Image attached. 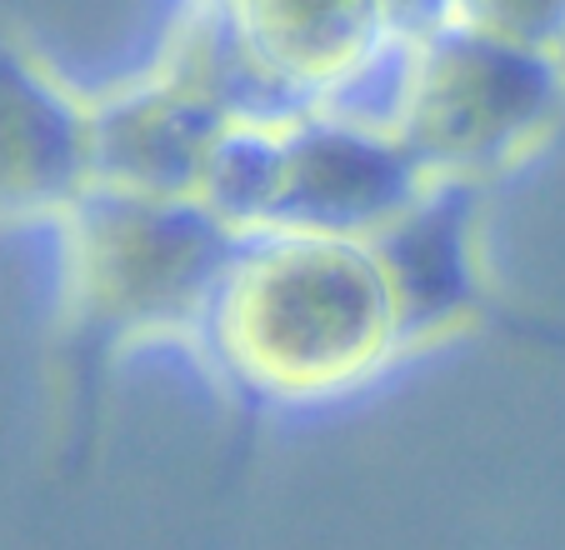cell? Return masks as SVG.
<instances>
[{
    "instance_id": "5",
    "label": "cell",
    "mask_w": 565,
    "mask_h": 550,
    "mask_svg": "<svg viewBox=\"0 0 565 550\" xmlns=\"http://www.w3.org/2000/svg\"><path fill=\"white\" fill-rule=\"evenodd\" d=\"M221 6L246 51L270 110L355 101L371 75H385L395 41L375 0H205Z\"/></svg>"
},
{
    "instance_id": "7",
    "label": "cell",
    "mask_w": 565,
    "mask_h": 550,
    "mask_svg": "<svg viewBox=\"0 0 565 550\" xmlns=\"http://www.w3.org/2000/svg\"><path fill=\"white\" fill-rule=\"evenodd\" d=\"M90 186V96L0 35V225H55Z\"/></svg>"
},
{
    "instance_id": "6",
    "label": "cell",
    "mask_w": 565,
    "mask_h": 550,
    "mask_svg": "<svg viewBox=\"0 0 565 550\" xmlns=\"http://www.w3.org/2000/svg\"><path fill=\"white\" fill-rule=\"evenodd\" d=\"M480 191L436 180L395 225L371 241L375 271L401 330V356L460 336L486 310V261H480Z\"/></svg>"
},
{
    "instance_id": "3",
    "label": "cell",
    "mask_w": 565,
    "mask_h": 550,
    "mask_svg": "<svg viewBox=\"0 0 565 550\" xmlns=\"http://www.w3.org/2000/svg\"><path fill=\"white\" fill-rule=\"evenodd\" d=\"M55 231L61 320L90 346L201 340L246 235L201 195L90 186Z\"/></svg>"
},
{
    "instance_id": "4",
    "label": "cell",
    "mask_w": 565,
    "mask_h": 550,
    "mask_svg": "<svg viewBox=\"0 0 565 550\" xmlns=\"http://www.w3.org/2000/svg\"><path fill=\"white\" fill-rule=\"evenodd\" d=\"M375 110L436 180L491 186L565 126V55L446 21L395 45Z\"/></svg>"
},
{
    "instance_id": "2",
    "label": "cell",
    "mask_w": 565,
    "mask_h": 550,
    "mask_svg": "<svg viewBox=\"0 0 565 550\" xmlns=\"http://www.w3.org/2000/svg\"><path fill=\"white\" fill-rule=\"evenodd\" d=\"M436 186L401 130L361 101L306 106L225 130L201 201L241 235H320L371 245Z\"/></svg>"
},
{
    "instance_id": "9",
    "label": "cell",
    "mask_w": 565,
    "mask_h": 550,
    "mask_svg": "<svg viewBox=\"0 0 565 550\" xmlns=\"http://www.w3.org/2000/svg\"><path fill=\"white\" fill-rule=\"evenodd\" d=\"M375 11H381L391 41L406 45V41H416V35L450 21V0H375Z\"/></svg>"
},
{
    "instance_id": "1",
    "label": "cell",
    "mask_w": 565,
    "mask_h": 550,
    "mask_svg": "<svg viewBox=\"0 0 565 550\" xmlns=\"http://www.w3.org/2000/svg\"><path fill=\"white\" fill-rule=\"evenodd\" d=\"M195 346L260 401H331L401 360V330L371 245L246 235Z\"/></svg>"
},
{
    "instance_id": "8",
    "label": "cell",
    "mask_w": 565,
    "mask_h": 550,
    "mask_svg": "<svg viewBox=\"0 0 565 550\" xmlns=\"http://www.w3.org/2000/svg\"><path fill=\"white\" fill-rule=\"evenodd\" d=\"M450 21L565 55V0H450Z\"/></svg>"
}]
</instances>
